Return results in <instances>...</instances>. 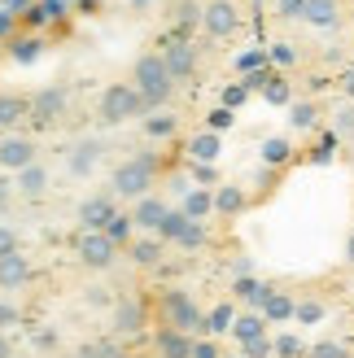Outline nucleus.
Instances as JSON below:
<instances>
[{
	"instance_id": "nucleus-7",
	"label": "nucleus",
	"mask_w": 354,
	"mask_h": 358,
	"mask_svg": "<svg viewBox=\"0 0 354 358\" xmlns=\"http://www.w3.org/2000/svg\"><path fill=\"white\" fill-rule=\"evenodd\" d=\"M201 31L210 35V40H232V35L241 31V9H236V0H206Z\"/></svg>"
},
{
	"instance_id": "nucleus-53",
	"label": "nucleus",
	"mask_w": 354,
	"mask_h": 358,
	"mask_svg": "<svg viewBox=\"0 0 354 358\" xmlns=\"http://www.w3.org/2000/svg\"><path fill=\"white\" fill-rule=\"evenodd\" d=\"M192 175H197V179H201V184H210V179H215V171H210L206 162H192Z\"/></svg>"
},
{
	"instance_id": "nucleus-55",
	"label": "nucleus",
	"mask_w": 354,
	"mask_h": 358,
	"mask_svg": "<svg viewBox=\"0 0 354 358\" xmlns=\"http://www.w3.org/2000/svg\"><path fill=\"white\" fill-rule=\"evenodd\" d=\"M346 262L354 266V231H350V241H346Z\"/></svg>"
},
{
	"instance_id": "nucleus-32",
	"label": "nucleus",
	"mask_w": 354,
	"mask_h": 358,
	"mask_svg": "<svg viewBox=\"0 0 354 358\" xmlns=\"http://www.w3.org/2000/svg\"><path fill=\"white\" fill-rule=\"evenodd\" d=\"M293 157V145L285 136H271V140H262V166H285Z\"/></svg>"
},
{
	"instance_id": "nucleus-14",
	"label": "nucleus",
	"mask_w": 354,
	"mask_h": 358,
	"mask_svg": "<svg viewBox=\"0 0 354 358\" xmlns=\"http://www.w3.org/2000/svg\"><path fill=\"white\" fill-rule=\"evenodd\" d=\"M192 345H197V336L188 332H175V328L153 332V358H192Z\"/></svg>"
},
{
	"instance_id": "nucleus-4",
	"label": "nucleus",
	"mask_w": 354,
	"mask_h": 358,
	"mask_svg": "<svg viewBox=\"0 0 354 358\" xmlns=\"http://www.w3.org/2000/svg\"><path fill=\"white\" fill-rule=\"evenodd\" d=\"M157 319H162V328L188 332V336L206 332V310L184 289H162V297H157Z\"/></svg>"
},
{
	"instance_id": "nucleus-5",
	"label": "nucleus",
	"mask_w": 354,
	"mask_h": 358,
	"mask_svg": "<svg viewBox=\"0 0 354 358\" xmlns=\"http://www.w3.org/2000/svg\"><path fill=\"white\" fill-rule=\"evenodd\" d=\"M167 245H180L184 254H197V249H206L210 245V231H206V223H197V219H188L184 210H171L167 214V223H162V231H157Z\"/></svg>"
},
{
	"instance_id": "nucleus-50",
	"label": "nucleus",
	"mask_w": 354,
	"mask_h": 358,
	"mask_svg": "<svg viewBox=\"0 0 354 358\" xmlns=\"http://www.w3.org/2000/svg\"><path fill=\"white\" fill-rule=\"evenodd\" d=\"M337 83H341V96H346V101H354V66H346V70H341V79H337Z\"/></svg>"
},
{
	"instance_id": "nucleus-27",
	"label": "nucleus",
	"mask_w": 354,
	"mask_h": 358,
	"mask_svg": "<svg viewBox=\"0 0 354 358\" xmlns=\"http://www.w3.org/2000/svg\"><path fill=\"white\" fill-rule=\"evenodd\" d=\"M17 118H31V96H5L0 92V127H17Z\"/></svg>"
},
{
	"instance_id": "nucleus-17",
	"label": "nucleus",
	"mask_w": 354,
	"mask_h": 358,
	"mask_svg": "<svg viewBox=\"0 0 354 358\" xmlns=\"http://www.w3.org/2000/svg\"><path fill=\"white\" fill-rule=\"evenodd\" d=\"M302 22L315 31H337L341 27V0H306Z\"/></svg>"
},
{
	"instance_id": "nucleus-9",
	"label": "nucleus",
	"mask_w": 354,
	"mask_h": 358,
	"mask_svg": "<svg viewBox=\"0 0 354 358\" xmlns=\"http://www.w3.org/2000/svg\"><path fill=\"white\" fill-rule=\"evenodd\" d=\"M35 162H40V149H35V140H31V136L9 131L5 140H0V171L17 175V171H27V166H35Z\"/></svg>"
},
{
	"instance_id": "nucleus-47",
	"label": "nucleus",
	"mask_w": 354,
	"mask_h": 358,
	"mask_svg": "<svg viewBox=\"0 0 354 358\" xmlns=\"http://www.w3.org/2000/svg\"><path fill=\"white\" fill-rule=\"evenodd\" d=\"M13 27H17V13H9L5 5H0V40H9V35H13Z\"/></svg>"
},
{
	"instance_id": "nucleus-33",
	"label": "nucleus",
	"mask_w": 354,
	"mask_h": 358,
	"mask_svg": "<svg viewBox=\"0 0 354 358\" xmlns=\"http://www.w3.org/2000/svg\"><path fill=\"white\" fill-rule=\"evenodd\" d=\"M289 122L297 131H311L315 122H320V105H315V101H293L289 105Z\"/></svg>"
},
{
	"instance_id": "nucleus-24",
	"label": "nucleus",
	"mask_w": 354,
	"mask_h": 358,
	"mask_svg": "<svg viewBox=\"0 0 354 358\" xmlns=\"http://www.w3.org/2000/svg\"><path fill=\"white\" fill-rule=\"evenodd\" d=\"M184 214L197 219V223H206L210 214H215V192H210V188H188L184 192Z\"/></svg>"
},
{
	"instance_id": "nucleus-45",
	"label": "nucleus",
	"mask_w": 354,
	"mask_h": 358,
	"mask_svg": "<svg viewBox=\"0 0 354 358\" xmlns=\"http://www.w3.org/2000/svg\"><path fill=\"white\" fill-rule=\"evenodd\" d=\"M40 57V40H22V48L13 44V62H35Z\"/></svg>"
},
{
	"instance_id": "nucleus-11",
	"label": "nucleus",
	"mask_w": 354,
	"mask_h": 358,
	"mask_svg": "<svg viewBox=\"0 0 354 358\" xmlns=\"http://www.w3.org/2000/svg\"><path fill=\"white\" fill-rule=\"evenodd\" d=\"M149 324V306L140 297H118L114 301V332L118 336H140Z\"/></svg>"
},
{
	"instance_id": "nucleus-22",
	"label": "nucleus",
	"mask_w": 354,
	"mask_h": 358,
	"mask_svg": "<svg viewBox=\"0 0 354 358\" xmlns=\"http://www.w3.org/2000/svg\"><path fill=\"white\" fill-rule=\"evenodd\" d=\"M232 336H236V345L267 336V319H262V310H241V315H236V324H232Z\"/></svg>"
},
{
	"instance_id": "nucleus-12",
	"label": "nucleus",
	"mask_w": 354,
	"mask_h": 358,
	"mask_svg": "<svg viewBox=\"0 0 354 358\" xmlns=\"http://www.w3.org/2000/svg\"><path fill=\"white\" fill-rule=\"evenodd\" d=\"M114 214H118L114 192H97V196H87V201L79 206V227H83V231H105Z\"/></svg>"
},
{
	"instance_id": "nucleus-36",
	"label": "nucleus",
	"mask_w": 354,
	"mask_h": 358,
	"mask_svg": "<svg viewBox=\"0 0 354 358\" xmlns=\"http://www.w3.org/2000/svg\"><path fill=\"white\" fill-rule=\"evenodd\" d=\"M262 101H271V105H293V92H289V79H280V75H271L267 83H262Z\"/></svg>"
},
{
	"instance_id": "nucleus-26",
	"label": "nucleus",
	"mask_w": 354,
	"mask_h": 358,
	"mask_svg": "<svg viewBox=\"0 0 354 358\" xmlns=\"http://www.w3.org/2000/svg\"><path fill=\"white\" fill-rule=\"evenodd\" d=\"M236 301H219L215 310H206V332L210 336H223V332H232V324H236Z\"/></svg>"
},
{
	"instance_id": "nucleus-35",
	"label": "nucleus",
	"mask_w": 354,
	"mask_h": 358,
	"mask_svg": "<svg viewBox=\"0 0 354 358\" xmlns=\"http://www.w3.org/2000/svg\"><path fill=\"white\" fill-rule=\"evenodd\" d=\"M332 136H354V101L346 105H332Z\"/></svg>"
},
{
	"instance_id": "nucleus-37",
	"label": "nucleus",
	"mask_w": 354,
	"mask_h": 358,
	"mask_svg": "<svg viewBox=\"0 0 354 358\" xmlns=\"http://www.w3.org/2000/svg\"><path fill=\"white\" fill-rule=\"evenodd\" d=\"M306 358H354V354H350L346 341H315V345L306 350Z\"/></svg>"
},
{
	"instance_id": "nucleus-21",
	"label": "nucleus",
	"mask_w": 354,
	"mask_h": 358,
	"mask_svg": "<svg viewBox=\"0 0 354 358\" xmlns=\"http://www.w3.org/2000/svg\"><path fill=\"white\" fill-rule=\"evenodd\" d=\"M13 188H17V196H44L48 192V171H44V162H35V166H27V171H17L13 175Z\"/></svg>"
},
{
	"instance_id": "nucleus-44",
	"label": "nucleus",
	"mask_w": 354,
	"mask_h": 358,
	"mask_svg": "<svg viewBox=\"0 0 354 358\" xmlns=\"http://www.w3.org/2000/svg\"><path fill=\"white\" fill-rule=\"evenodd\" d=\"M232 118H236V114L227 110V105H219V110L210 114V127H206V131H223V127H232Z\"/></svg>"
},
{
	"instance_id": "nucleus-42",
	"label": "nucleus",
	"mask_w": 354,
	"mask_h": 358,
	"mask_svg": "<svg viewBox=\"0 0 354 358\" xmlns=\"http://www.w3.org/2000/svg\"><path fill=\"white\" fill-rule=\"evenodd\" d=\"M262 62H267V52H262V48H254V52H241V57H236V70H245V75H250V70H258Z\"/></svg>"
},
{
	"instance_id": "nucleus-20",
	"label": "nucleus",
	"mask_w": 354,
	"mask_h": 358,
	"mask_svg": "<svg viewBox=\"0 0 354 358\" xmlns=\"http://www.w3.org/2000/svg\"><path fill=\"white\" fill-rule=\"evenodd\" d=\"M293 310H297V297L271 284L267 301H262V319H267V324H293Z\"/></svg>"
},
{
	"instance_id": "nucleus-15",
	"label": "nucleus",
	"mask_w": 354,
	"mask_h": 358,
	"mask_svg": "<svg viewBox=\"0 0 354 358\" xmlns=\"http://www.w3.org/2000/svg\"><path fill=\"white\" fill-rule=\"evenodd\" d=\"M35 275V266L27 254H9V258H0V293H17V289H27Z\"/></svg>"
},
{
	"instance_id": "nucleus-23",
	"label": "nucleus",
	"mask_w": 354,
	"mask_h": 358,
	"mask_svg": "<svg viewBox=\"0 0 354 358\" xmlns=\"http://www.w3.org/2000/svg\"><path fill=\"white\" fill-rule=\"evenodd\" d=\"M245 206H250V196H245V188L241 184H223V188H215V214H241Z\"/></svg>"
},
{
	"instance_id": "nucleus-18",
	"label": "nucleus",
	"mask_w": 354,
	"mask_h": 358,
	"mask_svg": "<svg viewBox=\"0 0 354 358\" xmlns=\"http://www.w3.org/2000/svg\"><path fill=\"white\" fill-rule=\"evenodd\" d=\"M267 293H271V284H262L258 275H236L232 280V301H241L245 310H262Z\"/></svg>"
},
{
	"instance_id": "nucleus-30",
	"label": "nucleus",
	"mask_w": 354,
	"mask_h": 358,
	"mask_svg": "<svg viewBox=\"0 0 354 358\" xmlns=\"http://www.w3.org/2000/svg\"><path fill=\"white\" fill-rule=\"evenodd\" d=\"M324 315H328V306H324V297H297V310H293V324H324Z\"/></svg>"
},
{
	"instance_id": "nucleus-34",
	"label": "nucleus",
	"mask_w": 354,
	"mask_h": 358,
	"mask_svg": "<svg viewBox=\"0 0 354 358\" xmlns=\"http://www.w3.org/2000/svg\"><path fill=\"white\" fill-rule=\"evenodd\" d=\"M271 341H276V358H306V345H302L297 332H280Z\"/></svg>"
},
{
	"instance_id": "nucleus-8",
	"label": "nucleus",
	"mask_w": 354,
	"mask_h": 358,
	"mask_svg": "<svg viewBox=\"0 0 354 358\" xmlns=\"http://www.w3.org/2000/svg\"><path fill=\"white\" fill-rule=\"evenodd\" d=\"M162 57L171 66L175 83H192V79H197V48H192L188 35H171V40L162 44Z\"/></svg>"
},
{
	"instance_id": "nucleus-13",
	"label": "nucleus",
	"mask_w": 354,
	"mask_h": 358,
	"mask_svg": "<svg viewBox=\"0 0 354 358\" xmlns=\"http://www.w3.org/2000/svg\"><path fill=\"white\" fill-rule=\"evenodd\" d=\"M167 214H171V206L162 201V196H140L136 201V210H132V219H136V227L140 231H149V236H157L162 231V223H167Z\"/></svg>"
},
{
	"instance_id": "nucleus-41",
	"label": "nucleus",
	"mask_w": 354,
	"mask_h": 358,
	"mask_svg": "<svg viewBox=\"0 0 354 358\" xmlns=\"http://www.w3.org/2000/svg\"><path fill=\"white\" fill-rule=\"evenodd\" d=\"M267 57H271L276 66H297V52H293L285 40H280V44H271V52H267Z\"/></svg>"
},
{
	"instance_id": "nucleus-25",
	"label": "nucleus",
	"mask_w": 354,
	"mask_h": 358,
	"mask_svg": "<svg viewBox=\"0 0 354 358\" xmlns=\"http://www.w3.org/2000/svg\"><path fill=\"white\" fill-rule=\"evenodd\" d=\"M140 127H145L149 140H171L175 131H180V118L167 114V110H157V114H145V118H140Z\"/></svg>"
},
{
	"instance_id": "nucleus-58",
	"label": "nucleus",
	"mask_w": 354,
	"mask_h": 358,
	"mask_svg": "<svg viewBox=\"0 0 354 358\" xmlns=\"http://www.w3.org/2000/svg\"><path fill=\"white\" fill-rule=\"evenodd\" d=\"M118 358H127V354H118Z\"/></svg>"
},
{
	"instance_id": "nucleus-6",
	"label": "nucleus",
	"mask_w": 354,
	"mask_h": 358,
	"mask_svg": "<svg viewBox=\"0 0 354 358\" xmlns=\"http://www.w3.org/2000/svg\"><path fill=\"white\" fill-rule=\"evenodd\" d=\"M66 114H70V92L62 83H48L31 96V122H40V127H52V122H62Z\"/></svg>"
},
{
	"instance_id": "nucleus-49",
	"label": "nucleus",
	"mask_w": 354,
	"mask_h": 358,
	"mask_svg": "<svg viewBox=\"0 0 354 358\" xmlns=\"http://www.w3.org/2000/svg\"><path fill=\"white\" fill-rule=\"evenodd\" d=\"M192 358H223V354H219L215 341H197V345H192Z\"/></svg>"
},
{
	"instance_id": "nucleus-10",
	"label": "nucleus",
	"mask_w": 354,
	"mask_h": 358,
	"mask_svg": "<svg viewBox=\"0 0 354 358\" xmlns=\"http://www.w3.org/2000/svg\"><path fill=\"white\" fill-rule=\"evenodd\" d=\"M114 258H118V245L105 231H83L79 236V262L87 271H105V266H114Z\"/></svg>"
},
{
	"instance_id": "nucleus-59",
	"label": "nucleus",
	"mask_w": 354,
	"mask_h": 358,
	"mask_svg": "<svg viewBox=\"0 0 354 358\" xmlns=\"http://www.w3.org/2000/svg\"><path fill=\"white\" fill-rule=\"evenodd\" d=\"M223 358H227V354H223Z\"/></svg>"
},
{
	"instance_id": "nucleus-43",
	"label": "nucleus",
	"mask_w": 354,
	"mask_h": 358,
	"mask_svg": "<svg viewBox=\"0 0 354 358\" xmlns=\"http://www.w3.org/2000/svg\"><path fill=\"white\" fill-rule=\"evenodd\" d=\"M245 96H250V83H232V87L223 92V105H227V110H236V105H241Z\"/></svg>"
},
{
	"instance_id": "nucleus-40",
	"label": "nucleus",
	"mask_w": 354,
	"mask_h": 358,
	"mask_svg": "<svg viewBox=\"0 0 354 358\" xmlns=\"http://www.w3.org/2000/svg\"><path fill=\"white\" fill-rule=\"evenodd\" d=\"M9 254H22V241H17V231L9 223H0V258H9Z\"/></svg>"
},
{
	"instance_id": "nucleus-16",
	"label": "nucleus",
	"mask_w": 354,
	"mask_h": 358,
	"mask_svg": "<svg viewBox=\"0 0 354 358\" xmlns=\"http://www.w3.org/2000/svg\"><path fill=\"white\" fill-rule=\"evenodd\" d=\"M101 153H105V145H101V140H79V145H70V153H66V166H70V175H75V179H87V175L97 171Z\"/></svg>"
},
{
	"instance_id": "nucleus-54",
	"label": "nucleus",
	"mask_w": 354,
	"mask_h": 358,
	"mask_svg": "<svg viewBox=\"0 0 354 358\" xmlns=\"http://www.w3.org/2000/svg\"><path fill=\"white\" fill-rule=\"evenodd\" d=\"M0 358H17V354H13V341H9L5 332H0Z\"/></svg>"
},
{
	"instance_id": "nucleus-56",
	"label": "nucleus",
	"mask_w": 354,
	"mask_h": 358,
	"mask_svg": "<svg viewBox=\"0 0 354 358\" xmlns=\"http://www.w3.org/2000/svg\"><path fill=\"white\" fill-rule=\"evenodd\" d=\"M346 289H350V297H354V275H350V284H346Z\"/></svg>"
},
{
	"instance_id": "nucleus-2",
	"label": "nucleus",
	"mask_w": 354,
	"mask_h": 358,
	"mask_svg": "<svg viewBox=\"0 0 354 358\" xmlns=\"http://www.w3.org/2000/svg\"><path fill=\"white\" fill-rule=\"evenodd\" d=\"M153 184H157V162H153V153L127 157V162H118L114 175H110V192L122 196V201H140V196H149Z\"/></svg>"
},
{
	"instance_id": "nucleus-19",
	"label": "nucleus",
	"mask_w": 354,
	"mask_h": 358,
	"mask_svg": "<svg viewBox=\"0 0 354 358\" xmlns=\"http://www.w3.org/2000/svg\"><path fill=\"white\" fill-rule=\"evenodd\" d=\"M162 254H167V241L162 236H136L127 245V258L136 266H145V271H153V266H162Z\"/></svg>"
},
{
	"instance_id": "nucleus-48",
	"label": "nucleus",
	"mask_w": 354,
	"mask_h": 358,
	"mask_svg": "<svg viewBox=\"0 0 354 358\" xmlns=\"http://www.w3.org/2000/svg\"><path fill=\"white\" fill-rule=\"evenodd\" d=\"M280 13H285V17H302L306 13V0H280Z\"/></svg>"
},
{
	"instance_id": "nucleus-38",
	"label": "nucleus",
	"mask_w": 354,
	"mask_h": 358,
	"mask_svg": "<svg viewBox=\"0 0 354 358\" xmlns=\"http://www.w3.org/2000/svg\"><path fill=\"white\" fill-rule=\"evenodd\" d=\"M70 358H118V350H114V341H83Z\"/></svg>"
},
{
	"instance_id": "nucleus-46",
	"label": "nucleus",
	"mask_w": 354,
	"mask_h": 358,
	"mask_svg": "<svg viewBox=\"0 0 354 358\" xmlns=\"http://www.w3.org/2000/svg\"><path fill=\"white\" fill-rule=\"evenodd\" d=\"M13 324H22V315H17V306H13V301H0V332H5V328H13Z\"/></svg>"
},
{
	"instance_id": "nucleus-57",
	"label": "nucleus",
	"mask_w": 354,
	"mask_h": 358,
	"mask_svg": "<svg viewBox=\"0 0 354 358\" xmlns=\"http://www.w3.org/2000/svg\"><path fill=\"white\" fill-rule=\"evenodd\" d=\"M136 9H145V0H136Z\"/></svg>"
},
{
	"instance_id": "nucleus-52",
	"label": "nucleus",
	"mask_w": 354,
	"mask_h": 358,
	"mask_svg": "<svg viewBox=\"0 0 354 358\" xmlns=\"http://www.w3.org/2000/svg\"><path fill=\"white\" fill-rule=\"evenodd\" d=\"M35 345H40V350H57V332H35Z\"/></svg>"
},
{
	"instance_id": "nucleus-29",
	"label": "nucleus",
	"mask_w": 354,
	"mask_h": 358,
	"mask_svg": "<svg viewBox=\"0 0 354 358\" xmlns=\"http://www.w3.org/2000/svg\"><path fill=\"white\" fill-rule=\"evenodd\" d=\"M105 236H110L118 249H127L132 241H136V219H132V214H114V219H110V227H105Z\"/></svg>"
},
{
	"instance_id": "nucleus-3",
	"label": "nucleus",
	"mask_w": 354,
	"mask_h": 358,
	"mask_svg": "<svg viewBox=\"0 0 354 358\" xmlns=\"http://www.w3.org/2000/svg\"><path fill=\"white\" fill-rule=\"evenodd\" d=\"M145 114H149V105H145V96L136 92L132 79H127V83H110V87L101 92V101H97V118L110 122V127L136 122V118H145Z\"/></svg>"
},
{
	"instance_id": "nucleus-28",
	"label": "nucleus",
	"mask_w": 354,
	"mask_h": 358,
	"mask_svg": "<svg viewBox=\"0 0 354 358\" xmlns=\"http://www.w3.org/2000/svg\"><path fill=\"white\" fill-rule=\"evenodd\" d=\"M188 157L192 162H215L219 157V131H201V136H192V145H188Z\"/></svg>"
},
{
	"instance_id": "nucleus-39",
	"label": "nucleus",
	"mask_w": 354,
	"mask_h": 358,
	"mask_svg": "<svg viewBox=\"0 0 354 358\" xmlns=\"http://www.w3.org/2000/svg\"><path fill=\"white\" fill-rule=\"evenodd\" d=\"M241 354L245 358H276V341H271V336H258V341H245Z\"/></svg>"
},
{
	"instance_id": "nucleus-51",
	"label": "nucleus",
	"mask_w": 354,
	"mask_h": 358,
	"mask_svg": "<svg viewBox=\"0 0 354 358\" xmlns=\"http://www.w3.org/2000/svg\"><path fill=\"white\" fill-rule=\"evenodd\" d=\"M13 192H17V188H13V179H9V175H0V210L9 206V196H13Z\"/></svg>"
},
{
	"instance_id": "nucleus-31",
	"label": "nucleus",
	"mask_w": 354,
	"mask_h": 358,
	"mask_svg": "<svg viewBox=\"0 0 354 358\" xmlns=\"http://www.w3.org/2000/svg\"><path fill=\"white\" fill-rule=\"evenodd\" d=\"M206 17V5H197V0H175V22H180V35H188L192 27H201Z\"/></svg>"
},
{
	"instance_id": "nucleus-1",
	"label": "nucleus",
	"mask_w": 354,
	"mask_h": 358,
	"mask_svg": "<svg viewBox=\"0 0 354 358\" xmlns=\"http://www.w3.org/2000/svg\"><path fill=\"white\" fill-rule=\"evenodd\" d=\"M132 83H136V92L145 96L149 110H162V105L175 96V75H171L162 52H140L136 66H132Z\"/></svg>"
}]
</instances>
